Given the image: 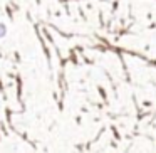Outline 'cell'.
I'll list each match as a JSON object with an SVG mask.
<instances>
[{
  "instance_id": "cell-1",
  "label": "cell",
  "mask_w": 156,
  "mask_h": 153,
  "mask_svg": "<svg viewBox=\"0 0 156 153\" xmlns=\"http://www.w3.org/2000/svg\"><path fill=\"white\" fill-rule=\"evenodd\" d=\"M5 34H7V27H5L4 24H0V39L5 37Z\"/></svg>"
}]
</instances>
